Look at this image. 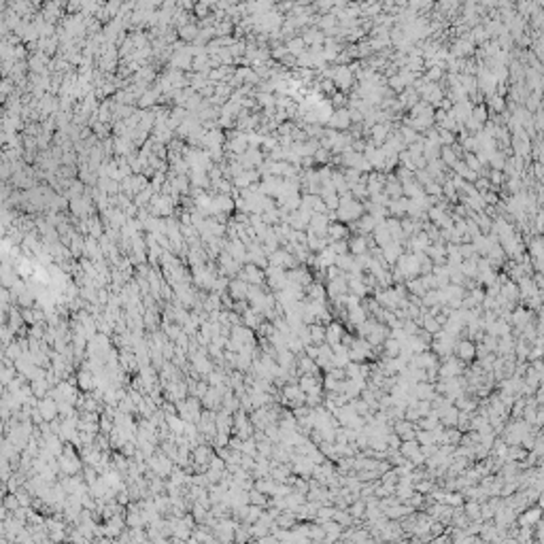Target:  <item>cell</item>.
<instances>
[{"label":"cell","mask_w":544,"mask_h":544,"mask_svg":"<svg viewBox=\"0 0 544 544\" xmlns=\"http://www.w3.org/2000/svg\"><path fill=\"white\" fill-rule=\"evenodd\" d=\"M374 302H377L381 308H385V310H396L398 304L402 302V300L398 298V293L394 291V287H387V289H374Z\"/></svg>","instance_id":"3957f363"},{"label":"cell","mask_w":544,"mask_h":544,"mask_svg":"<svg viewBox=\"0 0 544 544\" xmlns=\"http://www.w3.org/2000/svg\"><path fill=\"white\" fill-rule=\"evenodd\" d=\"M330 130H336V132H347L349 128H351V119H349V109H336L334 113L330 115V119H327V124H325Z\"/></svg>","instance_id":"277c9868"},{"label":"cell","mask_w":544,"mask_h":544,"mask_svg":"<svg viewBox=\"0 0 544 544\" xmlns=\"http://www.w3.org/2000/svg\"><path fill=\"white\" fill-rule=\"evenodd\" d=\"M264 274H266L268 285L272 287V291H274V293H276V291H283L285 287H287V272H285V270L268 266V270L264 272Z\"/></svg>","instance_id":"5b68a950"},{"label":"cell","mask_w":544,"mask_h":544,"mask_svg":"<svg viewBox=\"0 0 544 544\" xmlns=\"http://www.w3.org/2000/svg\"><path fill=\"white\" fill-rule=\"evenodd\" d=\"M523 459H527V451L523 449V446H508V451H506V457H504V461H513V463H521Z\"/></svg>","instance_id":"2e32d148"},{"label":"cell","mask_w":544,"mask_h":544,"mask_svg":"<svg viewBox=\"0 0 544 544\" xmlns=\"http://www.w3.org/2000/svg\"><path fill=\"white\" fill-rule=\"evenodd\" d=\"M327 249H330L336 258L338 255H347L349 253V247H347V241H336V243H330L327 245Z\"/></svg>","instance_id":"603a6c76"},{"label":"cell","mask_w":544,"mask_h":544,"mask_svg":"<svg viewBox=\"0 0 544 544\" xmlns=\"http://www.w3.org/2000/svg\"><path fill=\"white\" fill-rule=\"evenodd\" d=\"M412 396L417 400H427V402H431V400L436 398L434 383H417V385L412 387Z\"/></svg>","instance_id":"7c38bea8"},{"label":"cell","mask_w":544,"mask_h":544,"mask_svg":"<svg viewBox=\"0 0 544 544\" xmlns=\"http://www.w3.org/2000/svg\"><path fill=\"white\" fill-rule=\"evenodd\" d=\"M332 83H334V87H336V92L349 94L351 87L355 85L353 70H351L349 66H336V68H334V75H332Z\"/></svg>","instance_id":"6da1fadb"},{"label":"cell","mask_w":544,"mask_h":544,"mask_svg":"<svg viewBox=\"0 0 544 544\" xmlns=\"http://www.w3.org/2000/svg\"><path fill=\"white\" fill-rule=\"evenodd\" d=\"M313 162H317V164H323V166H327L332 162V153L327 149H323V147H319L317 151H315V155H313Z\"/></svg>","instance_id":"7402d4cb"},{"label":"cell","mask_w":544,"mask_h":544,"mask_svg":"<svg viewBox=\"0 0 544 544\" xmlns=\"http://www.w3.org/2000/svg\"><path fill=\"white\" fill-rule=\"evenodd\" d=\"M334 266L340 268L342 272H349L351 268L355 266V258H353V255H349V253H347V255H338V258H336V262H334Z\"/></svg>","instance_id":"44dd1931"},{"label":"cell","mask_w":544,"mask_h":544,"mask_svg":"<svg viewBox=\"0 0 544 544\" xmlns=\"http://www.w3.org/2000/svg\"><path fill=\"white\" fill-rule=\"evenodd\" d=\"M400 351H402V345H400L398 340L394 338H387L385 342H383V357H398L400 355Z\"/></svg>","instance_id":"ac0fdd59"},{"label":"cell","mask_w":544,"mask_h":544,"mask_svg":"<svg viewBox=\"0 0 544 544\" xmlns=\"http://www.w3.org/2000/svg\"><path fill=\"white\" fill-rule=\"evenodd\" d=\"M404 253V247L402 243H389L387 247H383L381 249V255H383V262H385V266L387 268H394L396 266V262L398 258Z\"/></svg>","instance_id":"ba28073f"},{"label":"cell","mask_w":544,"mask_h":544,"mask_svg":"<svg viewBox=\"0 0 544 544\" xmlns=\"http://www.w3.org/2000/svg\"><path fill=\"white\" fill-rule=\"evenodd\" d=\"M181 32H183V36H185V38H194L196 36V28H191V26L189 28H183Z\"/></svg>","instance_id":"cb8c5ba5"},{"label":"cell","mask_w":544,"mask_h":544,"mask_svg":"<svg viewBox=\"0 0 544 544\" xmlns=\"http://www.w3.org/2000/svg\"><path fill=\"white\" fill-rule=\"evenodd\" d=\"M342 336H345V327H342L340 321H330L325 325V345H340V340H342Z\"/></svg>","instance_id":"9c48e42d"},{"label":"cell","mask_w":544,"mask_h":544,"mask_svg":"<svg viewBox=\"0 0 544 544\" xmlns=\"http://www.w3.org/2000/svg\"><path fill=\"white\" fill-rule=\"evenodd\" d=\"M247 287L249 285H247L245 281H232L230 283V293L234 295L236 300H245L247 298Z\"/></svg>","instance_id":"ffe728a7"},{"label":"cell","mask_w":544,"mask_h":544,"mask_svg":"<svg viewBox=\"0 0 544 544\" xmlns=\"http://www.w3.org/2000/svg\"><path fill=\"white\" fill-rule=\"evenodd\" d=\"M325 293H327V298H330L332 302H334V300H338V298H342V295H347V293H349L347 278H345V276H340V278H336V281L325 283Z\"/></svg>","instance_id":"52a82bcc"},{"label":"cell","mask_w":544,"mask_h":544,"mask_svg":"<svg viewBox=\"0 0 544 544\" xmlns=\"http://www.w3.org/2000/svg\"><path fill=\"white\" fill-rule=\"evenodd\" d=\"M285 49H287V53H289L291 58H298V55H302L304 51L308 49V47L304 45L302 36H293L291 41H287V43H285Z\"/></svg>","instance_id":"9a60e30c"},{"label":"cell","mask_w":544,"mask_h":544,"mask_svg":"<svg viewBox=\"0 0 544 544\" xmlns=\"http://www.w3.org/2000/svg\"><path fill=\"white\" fill-rule=\"evenodd\" d=\"M540 506H534V508H530L527 510L525 508V513H521V515H517V523L521 525V527H534V525H538L540 523Z\"/></svg>","instance_id":"8fae6325"},{"label":"cell","mask_w":544,"mask_h":544,"mask_svg":"<svg viewBox=\"0 0 544 544\" xmlns=\"http://www.w3.org/2000/svg\"><path fill=\"white\" fill-rule=\"evenodd\" d=\"M247 498H249V504H251V506H260V508H264V506H268V504H270V500H268L266 493H260V491H255V489H251L249 493H247Z\"/></svg>","instance_id":"d6986e66"},{"label":"cell","mask_w":544,"mask_h":544,"mask_svg":"<svg viewBox=\"0 0 544 544\" xmlns=\"http://www.w3.org/2000/svg\"><path fill=\"white\" fill-rule=\"evenodd\" d=\"M487 111L493 115H502V113H506V98H502V96L498 94H491V96H487Z\"/></svg>","instance_id":"4fadbf2b"},{"label":"cell","mask_w":544,"mask_h":544,"mask_svg":"<svg viewBox=\"0 0 544 544\" xmlns=\"http://www.w3.org/2000/svg\"><path fill=\"white\" fill-rule=\"evenodd\" d=\"M241 281H245L247 285H262L266 281V274H264L262 268L253 266V264H245L241 268Z\"/></svg>","instance_id":"8992f818"},{"label":"cell","mask_w":544,"mask_h":544,"mask_svg":"<svg viewBox=\"0 0 544 544\" xmlns=\"http://www.w3.org/2000/svg\"><path fill=\"white\" fill-rule=\"evenodd\" d=\"M351 234H349V228L345 226V223H340V221H332L330 226H327V245L330 243H336V241H347Z\"/></svg>","instance_id":"30bf717a"},{"label":"cell","mask_w":544,"mask_h":544,"mask_svg":"<svg viewBox=\"0 0 544 544\" xmlns=\"http://www.w3.org/2000/svg\"><path fill=\"white\" fill-rule=\"evenodd\" d=\"M457 417H459L457 408H455V406L446 408L444 414L440 417V425H442V427H455V425H457Z\"/></svg>","instance_id":"e0dca14e"},{"label":"cell","mask_w":544,"mask_h":544,"mask_svg":"<svg viewBox=\"0 0 544 544\" xmlns=\"http://www.w3.org/2000/svg\"><path fill=\"white\" fill-rule=\"evenodd\" d=\"M308 338H310V345H313V347L323 345V342H325V325L310 323L308 325Z\"/></svg>","instance_id":"5bb4252c"},{"label":"cell","mask_w":544,"mask_h":544,"mask_svg":"<svg viewBox=\"0 0 544 544\" xmlns=\"http://www.w3.org/2000/svg\"><path fill=\"white\" fill-rule=\"evenodd\" d=\"M453 355L459 359V362L463 364H472L476 359V345L472 340L468 338H461V340H455V345H453Z\"/></svg>","instance_id":"7a4b0ae2"}]
</instances>
